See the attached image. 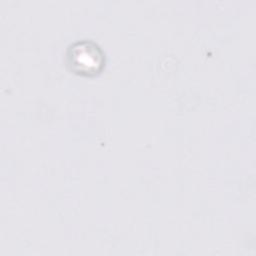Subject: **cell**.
I'll list each match as a JSON object with an SVG mask.
<instances>
[{
    "label": "cell",
    "mask_w": 256,
    "mask_h": 256,
    "mask_svg": "<svg viewBox=\"0 0 256 256\" xmlns=\"http://www.w3.org/2000/svg\"><path fill=\"white\" fill-rule=\"evenodd\" d=\"M68 63L77 74L94 75L104 66V54L95 43L82 41L69 48Z\"/></svg>",
    "instance_id": "1"
}]
</instances>
